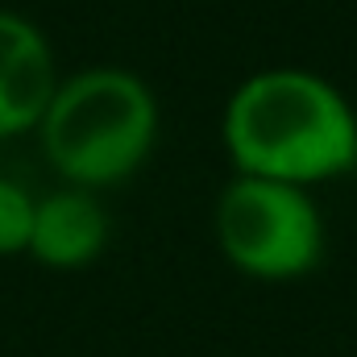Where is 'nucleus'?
<instances>
[{
  "label": "nucleus",
  "mask_w": 357,
  "mask_h": 357,
  "mask_svg": "<svg viewBox=\"0 0 357 357\" xmlns=\"http://www.w3.org/2000/svg\"><path fill=\"white\" fill-rule=\"evenodd\" d=\"M33 208L38 199L13 183V178H0V258H13V254H29V233H33Z\"/></svg>",
  "instance_id": "nucleus-6"
},
{
  "label": "nucleus",
  "mask_w": 357,
  "mask_h": 357,
  "mask_svg": "<svg viewBox=\"0 0 357 357\" xmlns=\"http://www.w3.org/2000/svg\"><path fill=\"white\" fill-rule=\"evenodd\" d=\"M59 91V71L46 33L21 13L0 8V137L42 125Z\"/></svg>",
  "instance_id": "nucleus-4"
},
{
  "label": "nucleus",
  "mask_w": 357,
  "mask_h": 357,
  "mask_svg": "<svg viewBox=\"0 0 357 357\" xmlns=\"http://www.w3.org/2000/svg\"><path fill=\"white\" fill-rule=\"evenodd\" d=\"M225 150L237 175L316 187L357 171V112L303 67H266L229 96Z\"/></svg>",
  "instance_id": "nucleus-1"
},
{
  "label": "nucleus",
  "mask_w": 357,
  "mask_h": 357,
  "mask_svg": "<svg viewBox=\"0 0 357 357\" xmlns=\"http://www.w3.org/2000/svg\"><path fill=\"white\" fill-rule=\"evenodd\" d=\"M225 262L262 282H295L324 262V216L307 187L237 175L216 199Z\"/></svg>",
  "instance_id": "nucleus-3"
},
{
  "label": "nucleus",
  "mask_w": 357,
  "mask_h": 357,
  "mask_svg": "<svg viewBox=\"0 0 357 357\" xmlns=\"http://www.w3.org/2000/svg\"><path fill=\"white\" fill-rule=\"evenodd\" d=\"M108 245V212L96 199V191L63 187L38 199L33 208V233L29 254L50 270H84Z\"/></svg>",
  "instance_id": "nucleus-5"
},
{
  "label": "nucleus",
  "mask_w": 357,
  "mask_h": 357,
  "mask_svg": "<svg viewBox=\"0 0 357 357\" xmlns=\"http://www.w3.org/2000/svg\"><path fill=\"white\" fill-rule=\"evenodd\" d=\"M38 133L50 167L71 187L100 191L142 171L158 137V104L133 71L91 67L59 79Z\"/></svg>",
  "instance_id": "nucleus-2"
}]
</instances>
